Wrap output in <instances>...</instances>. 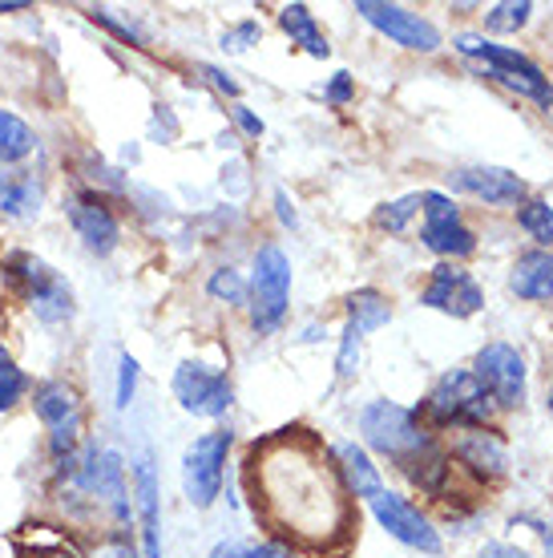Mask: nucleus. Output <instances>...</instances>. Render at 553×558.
Masks as SVG:
<instances>
[{
  "instance_id": "nucleus-1",
  "label": "nucleus",
  "mask_w": 553,
  "mask_h": 558,
  "mask_svg": "<svg viewBox=\"0 0 553 558\" xmlns=\"http://www.w3.org/2000/svg\"><path fill=\"white\" fill-rule=\"evenodd\" d=\"M259 494H291L295 502H287L275 514V522L287 534H299L307 543H323L328 534L344 531V498H352L344 486L340 470H332L328 461L307 458V449L291 446V441H275L263 453V477H255Z\"/></svg>"
},
{
  "instance_id": "nucleus-2",
  "label": "nucleus",
  "mask_w": 553,
  "mask_h": 558,
  "mask_svg": "<svg viewBox=\"0 0 553 558\" xmlns=\"http://www.w3.org/2000/svg\"><path fill=\"white\" fill-rule=\"evenodd\" d=\"M453 49H457L460 57H469V61H481L484 77L501 82L509 94H517V98L538 101L541 113L553 118V85H550V77L541 73L538 61H529L526 53H517L509 45L489 41L481 33H457V37H453Z\"/></svg>"
},
{
  "instance_id": "nucleus-3",
  "label": "nucleus",
  "mask_w": 553,
  "mask_h": 558,
  "mask_svg": "<svg viewBox=\"0 0 553 558\" xmlns=\"http://www.w3.org/2000/svg\"><path fill=\"white\" fill-rule=\"evenodd\" d=\"M497 413V405L489 401V392L472 368H453L432 385L429 401H425V421L432 429H481Z\"/></svg>"
},
{
  "instance_id": "nucleus-4",
  "label": "nucleus",
  "mask_w": 553,
  "mask_h": 558,
  "mask_svg": "<svg viewBox=\"0 0 553 558\" xmlns=\"http://www.w3.org/2000/svg\"><path fill=\"white\" fill-rule=\"evenodd\" d=\"M360 433H364V441H368L376 453H384L392 465L416 458L420 449L437 446L429 425L420 421V413L396 405V401H372V405H364Z\"/></svg>"
},
{
  "instance_id": "nucleus-5",
  "label": "nucleus",
  "mask_w": 553,
  "mask_h": 558,
  "mask_svg": "<svg viewBox=\"0 0 553 558\" xmlns=\"http://www.w3.org/2000/svg\"><path fill=\"white\" fill-rule=\"evenodd\" d=\"M291 304V259L283 247L267 243L255 252V276L247 283V307H250V328L259 336L279 332V324L287 320Z\"/></svg>"
},
{
  "instance_id": "nucleus-6",
  "label": "nucleus",
  "mask_w": 553,
  "mask_h": 558,
  "mask_svg": "<svg viewBox=\"0 0 553 558\" xmlns=\"http://www.w3.org/2000/svg\"><path fill=\"white\" fill-rule=\"evenodd\" d=\"M231 441H235V437L226 429H214V433L194 437L191 446H186V453H182V489H186L191 506H198V510L214 506V498L222 494Z\"/></svg>"
},
{
  "instance_id": "nucleus-7",
  "label": "nucleus",
  "mask_w": 553,
  "mask_h": 558,
  "mask_svg": "<svg viewBox=\"0 0 553 558\" xmlns=\"http://www.w3.org/2000/svg\"><path fill=\"white\" fill-rule=\"evenodd\" d=\"M472 377L481 380L489 401L497 409H521L526 405V389H529V368L526 356L513 349V344H484L472 361Z\"/></svg>"
},
{
  "instance_id": "nucleus-8",
  "label": "nucleus",
  "mask_w": 553,
  "mask_h": 558,
  "mask_svg": "<svg viewBox=\"0 0 553 558\" xmlns=\"http://www.w3.org/2000/svg\"><path fill=\"white\" fill-rule=\"evenodd\" d=\"M368 506H372V518L380 522V531H388V538H396L401 546L420 550V555H441L444 550L441 531L432 526V518L408 498L392 494V489H380Z\"/></svg>"
},
{
  "instance_id": "nucleus-9",
  "label": "nucleus",
  "mask_w": 553,
  "mask_h": 558,
  "mask_svg": "<svg viewBox=\"0 0 553 558\" xmlns=\"http://www.w3.org/2000/svg\"><path fill=\"white\" fill-rule=\"evenodd\" d=\"M174 397L191 417H222L235 405V385L222 368H210L202 361H182L174 368Z\"/></svg>"
},
{
  "instance_id": "nucleus-10",
  "label": "nucleus",
  "mask_w": 553,
  "mask_h": 558,
  "mask_svg": "<svg viewBox=\"0 0 553 558\" xmlns=\"http://www.w3.org/2000/svg\"><path fill=\"white\" fill-rule=\"evenodd\" d=\"M356 13H360L372 28H380L388 41L401 45V49H413V53H437V49H441V33H437V25L425 21L420 13H413V9H404V4L356 0Z\"/></svg>"
},
{
  "instance_id": "nucleus-11",
  "label": "nucleus",
  "mask_w": 553,
  "mask_h": 558,
  "mask_svg": "<svg viewBox=\"0 0 553 558\" xmlns=\"http://www.w3.org/2000/svg\"><path fill=\"white\" fill-rule=\"evenodd\" d=\"M420 304L432 307V312H444L453 320H469V316H477L484 307V292L465 267L437 264L429 283H425V292H420Z\"/></svg>"
},
{
  "instance_id": "nucleus-12",
  "label": "nucleus",
  "mask_w": 553,
  "mask_h": 558,
  "mask_svg": "<svg viewBox=\"0 0 553 558\" xmlns=\"http://www.w3.org/2000/svg\"><path fill=\"white\" fill-rule=\"evenodd\" d=\"M33 409L37 417L49 425V446H53L57 461L70 458L77 449V429H82V401L65 380H49L33 392Z\"/></svg>"
},
{
  "instance_id": "nucleus-13",
  "label": "nucleus",
  "mask_w": 553,
  "mask_h": 558,
  "mask_svg": "<svg viewBox=\"0 0 553 558\" xmlns=\"http://www.w3.org/2000/svg\"><path fill=\"white\" fill-rule=\"evenodd\" d=\"M448 186L469 198H481L484 207H521L529 198V182L501 167H465L448 174Z\"/></svg>"
},
{
  "instance_id": "nucleus-14",
  "label": "nucleus",
  "mask_w": 553,
  "mask_h": 558,
  "mask_svg": "<svg viewBox=\"0 0 553 558\" xmlns=\"http://www.w3.org/2000/svg\"><path fill=\"white\" fill-rule=\"evenodd\" d=\"M65 215H70L73 231L94 255H110L118 243H122V227H118V215L106 207V198L97 191H82L65 203Z\"/></svg>"
},
{
  "instance_id": "nucleus-15",
  "label": "nucleus",
  "mask_w": 553,
  "mask_h": 558,
  "mask_svg": "<svg viewBox=\"0 0 553 558\" xmlns=\"http://www.w3.org/2000/svg\"><path fill=\"white\" fill-rule=\"evenodd\" d=\"M448 458H457L477 482H497L509 470V449L497 437V429H489V425H481V429H457Z\"/></svg>"
},
{
  "instance_id": "nucleus-16",
  "label": "nucleus",
  "mask_w": 553,
  "mask_h": 558,
  "mask_svg": "<svg viewBox=\"0 0 553 558\" xmlns=\"http://www.w3.org/2000/svg\"><path fill=\"white\" fill-rule=\"evenodd\" d=\"M509 292L526 304H553V252H521L509 267Z\"/></svg>"
},
{
  "instance_id": "nucleus-17",
  "label": "nucleus",
  "mask_w": 553,
  "mask_h": 558,
  "mask_svg": "<svg viewBox=\"0 0 553 558\" xmlns=\"http://www.w3.org/2000/svg\"><path fill=\"white\" fill-rule=\"evenodd\" d=\"M41 203H45V182L33 170H21V167L0 170V219H13V223L37 219Z\"/></svg>"
},
{
  "instance_id": "nucleus-18",
  "label": "nucleus",
  "mask_w": 553,
  "mask_h": 558,
  "mask_svg": "<svg viewBox=\"0 0 553 558\" xmlns=\"http://www.w3.org/2000/svg\"><path fill=\"white\" fill-rule=\"evenodd\" d=\"M335 470L344 477V486L352 498H364V502H372L376 494L384 489V477L376 470V461L368 458V449L356 446V441H344V446H335Z\"/></svg>"
},
{
  "instance_id": "nucleus-19",
  "label": "nucleus",
  "mask_w": 553,
  "mask_h": 558,
  "mask_svg": "<svg viewBox=\"0 0 553 558\" xmlns=\"http://www.w3.org/2000/svg\"><path fill=\"white\" fill-rule=\"evenodd\" d=\"M396 470H401L416 489H425V494H441V489L448 486V474H453V458H448V449L429 446V449H420L416 458L401 461Z\"/></svg>"
},
{
  "instance_id": "nucleus-20",
  "label": "nucleus",
  "mask_w": 553,
  "mask_h": 558,
  "mask_svg": "<svg viewBox=\"0 0 553 558\" xmlns=\"http://www.w3.org/2000/svg\"><path fill=\"white\" fill-rule=\"evenodd\" d=\"M420 243L429 247L432 255H441L444 264H457V259H469L477 252V235L460 223H437V227H420Z\"/></svg>"
},
{
  "instance_id": "nucleus-21",
  "label": "nucleus",
  "mask_w": 553,
  "mask_h": 558,
  "mask_svg": "<svg viewBox=\"0 0 553 558\" xmlns=\"http://www.w3.org/2000/svg\"><path fill=\"white\" fill-rule=\"evenodd\" d=\"M279 25H283V33H287L291 41L304 45V53H311V57L332 53V45H328L323 28L316 25V16H311L307 4H283V9H279Z\"/></svg>"
},
{
  "instance_id": "nucleus-22",
  "label": "nucleus",
  "mask_w": 553,
  "mask_h": 558,
  "mask_svg": "<svg viewBox=\"0 0 553 558\" xmlns=\"http://www.w3.org/2000/svg\"><path fill=\"white\" fill-rule=\"evenodd\" d=\"M28 307H33V316H37L41 324H65L73 312H77V304H73V288L61 276L49 279L41 292L28 300Z\"/></svg>"
},
{
  "instance_id": "nucleus-23",
  "label": "nucleus",
  "mask_w": 553,
  "mask_h": 558,
  "mask_svg": "<svg viewBox=\"0 0 553 558\" xmlns=\"http://www.w3.org/2000/svg\"><path fill=\"white\" fill-rule=\"evenodd\" d=\"M347 324H356L364 336L376 332V328L392 324V304L376 288H360V292L347 295Z\"/></svg>"
},
{
  "instance_id": "nucleus-24",
  "label": "nucleus",
  "mask_w": 553,
  "mask_h": 558,
  "mask_svg": "<svg viewBox=\"0 0 553 558\" xmlns=\"http://www.w3.org/2000/svg\"><path fill=\"white\" fill-rule=\"evenodd\" d=\"M33 146H37V134L28 130L25 118L0 110V167H16V162H25L28 154H33Z\"/></svg>"
},
{
  "instance_id": "nucleus-25",
  "label": "nucleus",
  "mask_w": 553,
  "mask_h": 558,
  "mask_svg": "<svg viewBox=\"0 0 553 558\" xmlns=\"http://www.w3.org/2000/svg\"><path fill=\"white\" fill-rule=\"evenodd\" d=\"M517 227L538 243L541 252L553 247V207L545 198H526V203L517 207Z\"/></svg>"
},
{
  "instance_id": "nucleus-26",
  "label": "nucleus",
  "mask_w": 553,
  "mask_h": 558,
  "mask_svg": "<svg viewBox=\"0 0 553 558\" xmlns=\"http://www.w3.org/2000/svg\"><path fill=\"white\" fill-rule=\"evenodd\" d=\"M533 16V0H505V4H493L484 13V28L489 33H521Z\"/></svg>"
},
{
  "instance_id": "nucleus-27",
  "label": "nucleus",
  "mask_w": 553,
  "mask_h": 558,
  "mask_svg": "<svg viewBox=\"0 0 553 558\" xmlns=\"http://www.w3.org/2000/svg\"><path fill=\"white\" fill-rule=\"evenodd\" d=\"M207 292H210V300H219V304L238 307V304H247V279H243V271H235V267H219V271H210Z\"/></svg>"
},
{
  "instance_id": "nucleus-28",
  "label": "nucleus",
  "mask_w": 553,
  "mask_h": 558,
  "mask_svg": "<svg viewBox=\"0 0 553 558\" xmlns=\"http://www.w3.org/2000/svg\"><path fill=\"white\" fill-rule=\"evenodd\" d=\"M360 356H364V332L356 324H344L340 332V352H335V377L352 380L360 373Z\"/></svg>"
},
{
  "instance_id": "nucleus-29",
  "label": "nucleus",
  "mask_w": 553,
  "mask_h": 558,
  "mask_svg": "<svg viewBox=\"0 0 553 558\" xmlns=\"http://www.w3.org/2000/svg\"><path fill=\"white\" fill-rule=\"evenodd\" d=\"M416 210H420V195H404V198H396V203H384V207H376L372 223L380 227V231H388V235H401L404 227L413 223Z\"/></svg>"
},
{
  "instance_id": "nucleus-30",
  "label": "nucleus",
  "mask_w": 553,
  "mask_h": 558,
  "mask_svg": "<svg viewBox=\"0 0 553 558\" xmlns=\"http://www.w3.org/2000/svg\"><path fill=\"white\" fill-rule=\"evenodd\" d=\"M420 215H425V227L457 223V219H460V207L448 195H441V191H425V195H420Z\"/></svg>"
},
{
  "instance_id": "nucleus-31",
  "label": "nucleus",
  "mask_w": 553,
  "mask_h": 558,
  "mask_svg": "<svg viewBox=\"0 0 553 558\" xmlns=\"http://www.w3.org/2000/svg\"><path fill=\"white\" fill-rule=\"evenodd\" d=\"M138 361L125 352L122 361H118V392H113V405L118 409H130V401H134V389H138Z\"/></svg>"
},
{
  "instance_id": "nucleus-32",
  "label": "nucleus",
  "mask_w": 553,
  "mask_h": 558,
  "mask_svg": "<svg viewBox=\"0 0 553 558\" xmlns=\"http://www.w3.org/2000/svg\"><path fill=\"white\" fill-rule=\"evenodd\" d=\"M259 37H263L259 21H243V25L222 33V49H226V53H243V49H250V45H259Z\"/></svg>"
},
{
  "instance_id": "nucleus-33",
  "label": "nucleus",
  "mask_w": 553,
  "mask_h": 558,
  "mask_svg": "<svg viewBox=\"0 0 553 558\" xmlns=\"http://www.w3.org/2000/svg\"><path fill=\"white\" fill-rule=\"evenodd\" d=\"M25 389H28L25 373H21L16 364H13V368H4V373H0V413H9V409L25 397Z\"/></svg>"
},
{
  "instance_id": "nucleus-34",
  "label": "nucleus",
  "mask_w": 553,
  "mask_h": 558,
  "mask_svg": "<svg viewBox=\"0 0 553 558\" xmlns=\"http://www.w3.org/2000/svg\"><path fill=\"white\" fill-rule=\"evenodd\" d=\"M231 558H291V550L283 543H231Z\"/></svg>"
},
{
  "instance_id": "nucleus-35",
  "label": "nucleus",
  "mask_w": 553,
  "mask_h": 558,
  "mask_svg": "<svg viewBox=\"0 0 553 558\" xmlns=\"http://www.w3.org/2000/svg\"><path fill=\"white\" fill-rule=\"evenodd\" d=\"M323 98L332 101V106H347V101L356 98V85H352V73H335L332 85H328V94Z\"/></svg>"
},
{
  "instance_id": "nucleus-36",
  "label": "nucleus",
  "mask_w": 553,
  "mask_h": 558,
  "mask_svg": "<svg viewBox=\"0 0 553 558\" xmlns=\"http://www.w3.org/2000/svg\"><path fill=\"white\" fill-rule=\"evenodd\" d=\"M202 77H207L219 94H226V98H238V82L226 70H219V65H202Z\"/></svg>"
},
{
  "instance_id": "nucleus-37",
  "label": "nucleus",
  "mask_w": 553,
  "mask_h": 558,
  "mask_svg": "<svg viewBox=\"0 0 553 558\" xmlns=\"http://www.w3.org/2000/svg\"><path fill=\"white\" fill-rule=\"evenodd\" d=\"M97 558H138V550H134V538L118 534V538H110V543L97 550Z\"/></svg>"
},
{
  "instance_id": "nucleus-38",
  "label": "nucleus",
  "mask_w": 553,
  "mask_h": 558,
  "mask_svg": "<svg viewBox=\"0 0 553 558\" xmlns=\"http://www.w3.org/2000/svg\"><path fill=\"white\" fill-rule=\"evenodd\" d=\"M235 122H238V130H243V134H247V138H259V134H263V118H255V113L247 110V106H235Z\"/></svg>"
},
{
  "instance_id": "nucleus-39",
  "label": "nucleus",
  "mask_w": 553,
  "mask_h": 558,
  "mask_svg": "<svg viewBox=\"0 0 553 558\" xmlns=\"http://www.w3.org/2000/svg\"><path fill=\"white\" fill-rule=\"evenodd\" d=\"M481 558H533V555L521 550V546H513V543H484Z\"/></svg>"
},
{
  "instance_id": "nucleus-40",
  "label": "nucleus",
  "mask_w": 553,
  "mask_h": 558,
  "mask_svg": "<svg viewBox=\"0 0 553 558\" xmlns=\"http://www.w3.org/2000/svg\"><path fill=\"white\" fill-rule=\"evenodd\" d=\"M275 215H279V223H283V227L299 223V215H295V207H291L287 191H275Z\"/></svg>"
},
{
  "instance_id": "nucleus-41",
  "label": "nucleus",
  "mask_w": 553,
  "mask_h": 558,
  "mask_svg": "<svg viewBox=\"0 0 553 558\" xmlns=\"http://www.w3.org/2000/svg\"><path fill=\"white\" fill-rule=\"evenodd\" d=\"M21 9H25L21 0H0V13H21Z\"/></svg>"
},
{
  "instance_id": "nucleus-42",
  "label": "nucleus",
  "mask_w": 553,
  "mask_h": 558,
  "mask_svg": "<svg viewBox=\"0 0 553 558\" xmlns=\"http://www.w3.org/2000/svg\"><path fill=\"white\" fill-rule=\"evenodd\" d=\"M4 368H13V356H9V349L0 344V373H4Z\"/></svg>"
},
{
  "instance_id": "nucleus-43",
  "label": "nucleus",
  "mask_w": 553,
  "mask_h": 558,
  "mask_svg": "<svg viewBox=\"0 0 553 558\" xmlns=\"http://www.w3.org/2000/svg\"><path fill=\"white\" fill-rule=\"evenodd\" d=\"M541 543H545V550H550V558H553V526H545V531H541Z\"/></svg>"
},
{
  "instance_id": "nucleus-44",
  "label": "nucleus",
  "mask_w": 553,
  "mask_h": 558,
  "mask_svg": "<svg viewBox=\"0 0 553 558\" xmlns=\"http://www.w3.org/2000/svg\"><path fill=\"white\" fill-rule=\"evenodd\" d=\"M210 558H231V543L214 546V555H210Z\"/></svg>"
},
{
  "instance_id": "nucleus-45",
  "label": "nucleus",
  "mask_w": 553,
  "mask_h": 558,
  "mask_svg": "<svg viewBox=\"0 0 553 558\" xmlns=\"http://www.w3.org/2000/svg\"><path fill=\"white\" fill-rule=\"evenodd\" d=\"M550 417H553V389H550Z\"/></svg>"
}]
</instances>
